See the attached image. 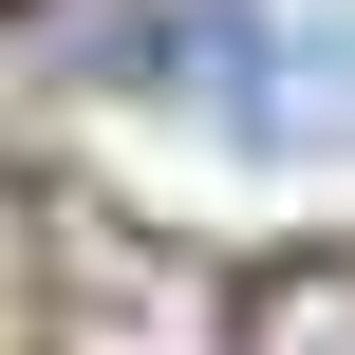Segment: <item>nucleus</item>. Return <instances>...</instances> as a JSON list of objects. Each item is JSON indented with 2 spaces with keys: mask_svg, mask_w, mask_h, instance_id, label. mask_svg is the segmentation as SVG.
<instances>
[{
  "mask_svg": "<svg viewBox=\"0 0 355 355\" xmlns=\"http://www.w3.org/2000/svg\"><path fill=\"white\" fill-rule=\"evenodd\" d=\"M56 75L168 94L225 150H355V0H131V19H75Z\"/></svg>",
  "mask_w": 355,
  "mask_h": 355,
  "instance_id": "obj_1",
  "label": "nucleus"
},
{
  "mask_svg": "<svg viewBox=\"0 0 355 355\" xmlns=\"http://www.w3.org/2000/svg\"><path fill=\"white\" fill-rule=\"evenodd\" d=\"M281 318H262V355H355V262H300V281H262Z\"/></svg>",
  "mask_w": 355,
  "mask_h": 355,
  "instance_id": "obj_2",
  "label": "nucleus"
}]
</instances>
